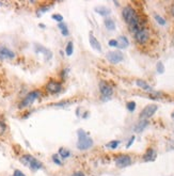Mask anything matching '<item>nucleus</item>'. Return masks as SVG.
<instances>
[{"label":"nucleus","mask_w":174,"mask_h":176,"mask_svg":"<svg viewBox=\"0 0 174 176\" xmlns=\"http://www.w3.org/2000/svg\"><path fill=\"white\" fill-rule=\"evenodd\" d=\"M78 142H77V148L80 150H87L93 146V140L84 130L79 129L78 132Z\"/></svg>","instance_id":"obj_1"},{"label":"nucleus","mask_w":174,"mask_h":176,"mask_svg":"<svg viewBox=\"0 0 174 176\" xmlns=\"http://www.w3.org/2000/svg\"><path fill=\"white\" fill-rule=\"evenodd\" d=\"M157 109H158L157 105H154V104L148 105V106H146L145 108H143V110L141 111L139 118H140L141 120H148V118H152V116L156 113Z\"/></svg>","instance_id":"obj_2"},{"label":"nucleus","mask_w":174,"mask_h":176,"mask_svg":"<svg viewBox=\"0 0 174 176\" xmlns=\"http://www.w3.org/2000/svg\"><path fill=\"white\" fill-rule=\"evenodd\" d=\"M41 96V92L40 91H32V92L29 93L26 97L24 98V100L20 104V108H24V107H28L30 105L33 104V102L35 99H38V97Z\"/></svg>","instance_id":"obj_3"},{"label":"nucleus","mask_w":174,"mask_h":176,"mask_svg":"<svg viewBox=\"0 0 174 176\" xmlns=\"http://www.w3.org/2000/svg\"><path fill=\"white\" fill-rule=\"evenodd\" d=\"M107 60L113 64H118L124 60V54L121 51H110L106 56Z\"/></svg>","instance_id":"obj_4"},{"label":"nucleus","mask_w":174,"mask_h":176,"mask_svg":"<svg viewBox=\"0 0 174 176\" xmlns=\"http://www.w3.org/2000/svg\"><path fill=\"white\" fill-rule=\"evenodd\" d=\"M114 162L119 168H126L132 164V158L128 155H120L114 159Z\"/></svg>","instance_id":"obj_5"},{"label":"nucleus","mask_w":174,"mask_h":176,"mask_svg":"<svg viewBox=\"0 0 174 176\" xmlns=\"http://www.w3.org/2000/svg\"><path fill=\"white\" fill-rule=\"evenodd\" d=\"M148 38H150V33L144 28L135 33V40H136L137 43H139V44H145L148 41Z\"/></svg>","instance_id":"obj_6"},{"label":"nucleus","mask_w":174,"mask_h":176,"mask_svg":"<svg viewBox=\"0 0 174 176\" xmlns=\"http://www.w3.org/2000/svg\"><path fill=\"white\" fill-rule=\"evenodd\" d=\"M99 90L102 95L104 96L105 98H109L111 97L112 94H113V90L106 81H100L99 82Z\"/></svg>","instance_id":"obj_7"},{"label":"nucleus","mask_w":174,"mask_h":176,"mask_svg":"<svg viewBox=\"0 0 174 176\" xmlns=\"http://www.w3.org/2000/svg\"><path fill=\"white\" fill-rule=\"evenodd\" d=\"M46 90L49 93H51V94H57V93H59L61 90H62V86H61L60 82H57V81L51 80V81H49L46 84Z\"/></svg>","instance_id":"obj_8"},{"label":"nucleus","mask_w":174,"mask_h":176,"mask_svg":"<svg viewBox=\"0 0 174 176\" xmlns=\"http://www.w3.org/2000/svg\"><path fill=\"white\" fill-rule=\"evenodd\" d=\"M15 54L11 49L6 47H0V59L4 60V59H14Z\"/></svg>","instance_id":"obj_9"},{"label":"nucleus","mask_w":174,"mask_h":176,"mask_svg":"<svg viewBox=\"0 0 174 176\" xmlns=\"http://www.w3.org/2000/svg\"><path fill=\"white\" fill-rule=\"evenodd\" d=\"M89 40H90V45H91V47H92L93 49H95L96 51H98V52L102 51V46H100V43L98 42L97 38L93 35V33H90V35H89Z\"/></svg>","instance_id":"obj_10"},{"label":"nucleus","mask_w":174,"mask_h":176,"mask_svg":"<svg viewBox=\"0 0 174 176\" xmlns=\"http://www.w3.org/2000/svg\"><path fill=\"white\" fill-rule=\"evenodd\" d=\"M155 158H156V152H155L153 148H148V150L145 152V154H144V156H143V160L145 162L154 161Z\"/></svg>","instance_id":"obj_11"},{"label":"nucleus","mask_w":174,"mask_h":176,"mask_svg":"<svg viewBox=\"0 0 174 176\" xmlns=\"http://www.w3.org/2000/svg\"><path fill=\"white\" fill-rule=\"evenodd\" d=\"M116 42H118V47L120 48V49H124V48H126L128 46V44H129V42H128L127 38L126 36H120V38L116 40Z\"/></svg>","instance_id":"obj_12"},{"label":"nucleus","mask_w":174,"mask_h":176,"mask_svg":"<svg viewBox=\"0 0 174 176\" xmlns=\"http://www.w3.org/2000/svg\"><path fill=\"white\" fill-rule=\"evenodd\" d=\"M148 120H141L140 122H139L138 124L135 126L134 130L136 132H141V131H143L144 128L148 126Z\"/></svg>","instance_id":"obj_13"},{"label":"nucleus","mask_w":174,"mask_h":176,"mask_svg":"<svg viewBox=\"0 0 174 176\" xmlns=\"http://www.w3.org/2000/svg\"><path fill=\"white\" fill-rule=\"evenodd\" d=\"M136 84L139 86V88H141L142 90H145V91H152V86H150V84L148 83V82H145L144 80H141V79H138L136 81Z\"/></svg>","instance_id":"obj_14"},{"label":"nucleus","mask_w":174,"mask_h":176,"mask_svg":"<svg viewBox=\"0 0 174 176\" xmlns=\"http://www.w3.org/2000/svg\"><path fill=\"white\" fill-rule=\"evenodd\" d=\"M42 166H43L42 162L38 161V159L34 158L33 161H32L30 163V166H29V168H30L32 171H38V170H40V169H42Z\"/></svg>","instance_id":"obj_15"},{"label":"nucleus","mask_w":174,"mask_h":176,"mask_svg":"<svg viewBox=\"0 0 174 176\" xmlns=\"http://www.w3.org/2000/svg\"><path fill=\"white\" fill-rule=\"evenodd\" d=\"M58 155L63 159H66L71 156V150L68 148H65V147H61L58 152Z\"/></svg>","instance_id":"obj_16"},{"label":"nucleus","mask_w":174,"mask_h":176,"mask_svg":"<svg viewBox=\"0 0 174 176\" xmlns=\"http://www.w3.org/2000/svg\"><path fill=\"white\" fill-rule=\"evenodd\" d=\"M34 157H32L31 155H24V156L20 158V161H22V164H25V166H27L29 168V166H30V163L32 161H33Z\"/></svg>","instance_id":"obj_17"},{"label":"nucleus","mask_w":174,"mask_h":176,"mask_svg":"<svg viewBox=\"0 0 174 176\" xmlns=\"http://www.w3.org/2000/svg\"><path fill=\"white\" fill-rule=\"evenodd\" d=\"M105 26L108 30H114L115 29V22L111 18H106L105 19Z\"/></svg>","instance_id":"obj_18"},{"label":"nucleus","mask_w":174,"mask_h":176,"mask_svg":"<svg viewBox=\"0 0 174 176\" xmlns=\"http://www.w3.org/2000/svg\"><path fill=\"white\" fill-rule=\"evenodd\" d=\"M95 11L102 16H108L109 14H110V10L107 9V8H105V6H100V8L95 9Z\"/></svg>","instance_id":"obj_19"},{"label":"nucleus","mask_w":174,"mask_h":176,"mask_svg":"<svg viewBox=\"0 0 174 176\" xmlns=\"http://www.w3.org/2000/svg\"><path fill=\"white\" fill-rule=\"evenodd\" d=\"M58 28L60 29L61 31H62V34L64 36H67L68 34H70V32H68V29L67 27H66L65 24H62V22H60V24L58 25Z\"/></svg>","instance_id":"obj_20"},{"label":"nucleus","mask_w":174,"mask_h":176,"mask_svg":"<svg viewBox=\"0 0 174 176\" xmlns=\"http://www.w3.org/2000/svg\"><path fill=\"white\" fill-rule=\"evenodd\" d=\"M119 145H120V141H118V140L110 141V142H108V143L106 144L107 147H108V148H111V150H114V148H116Z\"/></svg>","instance_id":"obj_21"},{"label":"nucleus","mask_w":174,"mask_h":176,"mask_svg":"<svg viewBox=\"0 0 174 176\" xmlns=\"http://www.w3.org/2000/svg\"><path fill=\"white\" fill-rule=\"evenodd\" d=\"M65 51H66V54H67V56H71V54H73V51H74V46H73L72 42H68L67 46L65 48Z\"/></svg>","instance_id":"obj_22"},{"label":"nucleus","mask_w":174,"mask_h":176,"mask_svg":"<svg viewBox=\"0 0 174 176\" xmlns=\"http://www.w3.org/2000/svg\"><path fill=\"white\" fill-rule=\"evenodd\" d=\"M154 17H155V19H156V22H158V24L160 25V26H164V25L167 24L166 19H164V18H162L161 16H159V15H157V14H155V15H154Z\"/></svg>","instance_id":"obj_23"},{"label":"nucleus","mask_w":174,"mask_h":176,"mask_svg":"<svg viewBox=\"0 0 174 176\" xmlns=\"http://www.w3.org/2000/svg\"><path fill=\"white\" fill-rule=\"evenodd\" d=\"M126 107H127V109H128V111H129V112H134L135 109H136V102H127Z\"/></svg>","instance_id":"obj_24"},{"label":"nucleus","mask_w":174,"mask_h":176,"mask_svg":"<svg viewBox=\"0 0 174 176\" xmlns=\"http://www.w3.org/2000/svg\"><path fill=\"white\" fill-rule=\"evenodd\" d=\"M52 160H54V162H55L56 164H59V166H61V164H62V161H61V160L59 159V155H58V154L52 155Z\"/></svg>","instance_id":"obj_25"},{"label":"nucleus","mask_w":174,"mask_h":176,"mask_svg":"<svg viewBox=\"0 0 174 176\" xmlns=\"http://www.w3.org/2000/svg\"><path fill=\"white\" fill-rule=\"evenodd\" d=\"M157 72H158L159 74H162V73L164 72V66L161 62L157 63Z\"/></svg>","instance_id":"obj_26"},{"label":"nucleus","mask_w":174,"mask_h":176,"mask_svg":"<svg viewBox=\"0 0 174 176\" xmlns=\"http://www.w3.org/2000/svg\"><path fill=\"white\" fill-rule=\"evenodd\" d=\"M6 129V124H4V123H2V122H0V136H2V134H4Z\"/></svg>","instance_id":"obj_27"},{"label":"nucleus","mask_w":174,"mask_h":176,"mask_svg":"<svg viewBox=\"0 0 174 176\" xmlns=\"http://www.w3.org/2000/svg\"><path fill=\"white\" fill-rule=\"evenodd\" d=\"M52 19L57 20V22H62L63 17H62V15H60V14H54L52 15Z\"/></svg>","instance_id":"obj_28"},{"label":"nucleus","mask_w":174,"mask_h":176,"mask_svg":"<svg viewBox=\"0 0 174 176\" xmlns=\"http://www.w3.org/2000/svg\"><path fill=\"white\" fill-rule=\"evenodd\" d=\"M109 46L118 47V42H116V40H110V41H109Z\"/></svg>","instance_id":"obj_29"},{"label":"nucleus","mask_w":174,"mask_h":176,"mask_svg":"<svg viewBox=\"0 0 174 176\" xmlns=\"http://www.w3.org/2000/svg\"><path fill=\"white\" fill-rule=\"evenodd\" d=\"M13 176H26L24 174V173L22 172V171H19V170H15L14 171V173H13Z\"/></svg>","instance_id":"obj_30"},{"label":"nucleus","mask_w":174,"mask_h":176,"mask_svg":"<svg viewBox=\"0 0 174 176\" xmlns=\"http://www.w3.org/2000/svg\"><path fill=\"white\" fill-rule=\"evenodd\" d=\"M49 10V8L48 6H45V8H41L40 10L38 11V14H42V13H44V12H46V11Z\"/></svg>","instance_id":"obj_31"},{"label":"nucleus","mask_w":174,"mask_h":176,"mask_svg":"<svg viewBox=\"0 0 174 176\" xmlns=\"http://www.w3.org/2000/svg\"><path fill=\"white\" fill-rule=\"evenodd\" d=\"M71 176H86L84 175L83 172H81V171H77V172H74Z\"/></svg>","instance_id":"obj_32"},{"label":"nucleus","mask_w":174,"mask_h":176,"mask_svg":"<svg viewBox=\"0 0 174 176\" xmlns=\"http://www.w3.org/2000/svg\"><path fill=\"white\" fill-rule=\"evenodd\" d=\"M135 141V137H132V138H130V140H129V142L127 143V145H126V147L128 148V147H130V146H132V142H134Z\"/></svg>","instance_id":"obj_33"},{"label":"nucleus","mask_w":174,"mask_h":176,"mask_svg":"<svg viewBox=\"0 0 174 176\" xmlns=\"http://www.w3.org/2000/svg\"><path fill=\"white\" fill-rule=\"evenodd\" d=\"M3 6V3H2V2H0V6Z\"/></svg>","instance_id":"obj_34"}]
</instances>
